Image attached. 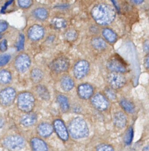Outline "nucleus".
I'll use <instances>...</instances> for the list:
<instances>
[{
    "instance_id": "f257e3e1",
    "label": "nucleus",
    "mask_w": 149,
    "mask_h": 151,
    "mask_svg": "<svg viewBox=\"0 0 149 151\" xmlns=\"http://www.w3.org/2000/svg\"><path fill=\"white\" fill-rule=\"evenodd\" d=\"M91 14L96 22L101 25L109 24L115 17L114 8L105 3L95 5L91 11Z\"/></svg>"
},
{
    "instance_id": "f03ea898",
    "label": "nucleus",
    "mask_w": 149,
    "mask_h": 151,
    "mask_svg": "<svg viewBox=\"0 0 149 151\" xmlns=\"http://www.w3.org/2000/svg\"><path fill=\"white\" fill-rule=\"evenodd\" d=\"M68 131L71 136L74 139L85 137L89 134V129L86 122L81 117L72 119L69 123Z\"/></svg>"
},
{
    "instance_id": "7ed1b4c3",
    "label": "nucleus",
    "mask_w": 149,
    "mask_h": 151,
    "mask_svg": "<svg viewBox=\"0 0 149 151\" xmlns=\"http://www.w3.org/2000/svg\"><path fill=\"white\" fill-rule=\"evenodd\" d=\"M18 108L25 113H30L35 106V98L32 93L23 91L18 94L17 98Z\"/></svg>"
},
{
    "instance_id": "20e7f679",
    "label": "nucleus",
    "mask_w": 149,
    "mask_h": 151,
    "mask_svg": "<svg viewBox=\"0 0 149 151\" xmlns=\"http://www.w3.org/2000/svg\"><path fill=\"white\" fill-rule=\"evenodd\" d=\"M3 145L10 150H18L25 146V140L21 136L14 134L7 137L3 141Z\"/></svg>"
},
{
    "instance_id": "39448f33",
    "label": "nucleus",
    "mask_w": 149,
    "mask_h": 151,
    "mask_svg": "<svg viewBox=\"0 0 149 151\" xmlns=\"http://www.w3.org/2000/svg\"><path fill=\"white\" fill-rule=\"evenodd\" d=\"M106 67L113 73H124L127 71V67L124 61L118 56H112L107 61Z\"/></svg>"
},
{
    "instance_id": "423d86ee",
    "label": "nucleus",
    "mask_w": 149,
    "mask_h": 151,
    "mask_svg": "<svg viewBox=\"0 0 149 151\" xmlns=\"http://www.w3.org/2000/svg\"><path fill=\"white\" fill-rule=\"evenodd\" d=\"M107 81L111 88L118 89L124 86L126 82V78L121 73L111 72L107 76Z\"/></svg>"
},
{
    "instance_id": "0eeeda50",
    "label": "nucleus",
    "mask_w": 149,
    "mask_h": 151,
    "mask_svg": "<svg viewBox=\"0 0 149 151\" xmlns=\"http://www.w3.org/2000/svg\"><path fill=\"white\" fill-rule=\"evenodd\" d=\"M91 103L94 108L99 111H105L109 106L108 98L100 93H98L92 97Z\"/></svg>"
},
{
    "instance_id": "6e6552de",
    "label": "nucleus",
    "mask_w": 149,
    "mask_h": 151,
    "mask_svg": "<svg viewBox=\"0 0 149 151\" xmlns=\"http://www.w3.org/2000/svg\"><path fill=\"white\" fill-rule=\"evenodd\" d=\"M50 67L53 72L61 73L68 70L69 67V61L65 57H59L52 61Z\"/></svg>"
},
{
    "instance_id": "1a4fd4ad",
    "label": "nucleus",
    "mask_w": 149,
    "mask_h": 151,
    "mask_svg": "<svg viewBox=\"0 0 149 151\" xmlns=\"http://www.w3.org/2000/svg\"><path fill=\"white\" fill-rule=\"evenodd\" d=\"M30 65V58L26 54H20L15 59L14 67L15 69L20 73H24L27 71Z\"/></svg>"
},
{
    "instance_id": "9d476101",
    "label": "nucleus",
    "mask_w": 149,
    "mask_h": 151,
    "mask_svg": "<svg viewBox=\"0 0 149 151\" xmlns=\"http://www.w3.org/2000/svg\"><path fill=\"white\" fill-rule=\"evenodd\" d=\"M89 70V64L85 60L77 61L73 67V74L75 78L81 79L85 77Z\"/></svg>"
},
{
    "instance_id": "9b49d317",
    "label": "nucleus",
    "mask_w": 149,
    "mask_h": 151,
    "mask_svg": "<svg viewBox=\"0 0 149 151\" xmlns=\"http://www.w3.org/2000/svg\"><path fill=\"white\" fill-rule=\"evenodd\" d=\"M16 96V91L14 88L8 87L2 89L0 93L1 103L4 106L11 104Z\"/></svg>"
},
{
    "instance_id": "f8f14e48",
    "label": "nucleus",
    "mask_w": 149,
    "mask_h": 151,
    "mask_svg": "<svg viewBox=\"0 0 149 151\" xmlns=\"http://www.w3.org/2000/svg\"><path fill=\"white\" fill-rule=\"evenodd\" d=\"M53 128L58 136L64 141L69 138V131L67 129L64 122L59 119H56L53 122Z\"/></svg>"
},
{
    "instance_id": "ddd939ff",
    "label": "nucleus",
    "mask_w": 149,
    "mask_h": 151,
    "mask_svg": "<svg viewBox=\"0 0 149 151\" xmlns=\"http://www.w3.org/2000/svg\"><path fill=\"white\" fill-rule=\"evenodd\" d=\"M44 35V28L38 24L31 26L27 31L28 38L32 41H38L41 40Z\"/></svg>"
},
{
    "instance_id": "4468645a",
    "label": "nucleus",
    "mask_w": 149,
    "mask_h": 151,
    "mask_svg": "<svg viewBox=\"0 0 149 151\" xmlns=\"http://www.w3.org/2000/svg\"><path fill=\"white\" fill-rule=\"evenodd\" d=\"M77 92L80 98L86 100L93 96L94 89L90 84L83 83L77 87Z\"/></svg>"
},
{
    "instance_id": "2eb2a0df",
    "label": "nucleus",
    "mask_w": 149,
    "mask_h": 151,
    "mask_svg": "<svg viewBox=\"0 0 149 151\" xmlns=\"http://www.w3.org/2000/svg\"><path fill=\"white\" fill-rule=\"evenodd\" d=\"M53 126L48 123H41L37 126V133L42 137H46L49 136L53 131Z\"/></svg>"
},
{
    "instance_id": "dca6fc26",
    "label": "nucleus",
    "mask_w": 149,
    "mask_h": 151,
    "mask_svg": "<svg viewBox=\"0 0 149 151\" xmlns=\"http://www.w3.org/2000/svg\"><path fill=\"white\" fill-rule=\"evenodd\" d=\"M31 146L33 151H48L46 143L38 137H34L31 140Z\"/></svg>"
},
{
    "instance_id": "f3484780",
    "label": "nucleus",
    "mask_w": 149,
    "mask_h": 151,
    "mask_svg": "<svg viewBox=\"0 0 149 151\" xmlns=\"http://www.w3.org/2000/svg\"><path fill=\"white\" fill-rule=\"evenodd\" d=\"M114 124L118 128H123L127 124V117L122 111H118L114 114L113 117Z\"/></svg>"
},
{
    "instance_id": "a211bd4d",
    "label": "nucleus",
    "mask_w": 149,
    "mask_h": 151,
    "mask_svg": "<svg viewBox=\"0 0 149 151\" xmlns=\"http://www.w3.org/2000/svg\"><path fill=\"white\" fill-rule=\"evenodd\" d=\"M37 120V116L33 113H27L23 115L20 119L21 123L24 126H30L33 125Z\"/></svg>"
},
{
    "instance_id": "6ab92c4d",
    "label": "nucleus",
    "mask_w": 149,
    "mask_h": 151,
    "mask_svg": "<svg viewBox=\"0 0 149 151\" xmlns=\"http://www.w3.org/2000/svg\"><path fill=\"white\" fill-rule=\"evenodd\" d=\"M74 83L72 78L68 75L63 76L60 79V86L64 91H69L74 87Z\"/></svg>"
},
{
    "instance_id": "aec40b11",
    "label": "nucleus",
    "mask_w": 149,
    "mask_h": 151,
    "mask_svg": "<svg viewBox=\"0 0 149 151\" xmlns=\"http://www.w3.org/2000/svg\"><path fill=\"white\" fill-rule=\"evenodd\" d=\"M102 34L105 39L109 43H114L117 40L116 34L109 28H103Z\"/></svg>"
},
{
    "instance_id": "412c9836",
    "label": "nucleus",
    "mask_w": 149,
    "mask_h": 151,
    "mask_svg": "<svg viewBox=\"0 0 149 151\" xmlns=\"http://www.w3.org/2000/svg\"><path fill=\"white\" fill-rule=\"evenodd\" d=\"M33 15L36 19L40 21H44L47 18L48 12L45 8L38 7L33 11Z\"/></svg>"
},
{
    "instance_id": "4be33fe9",
    "label": "nucleus",
    "mask_w": 149,
    "mask_h": 151,
    "mask_svg": "<svg viewBox=\"0 0 149 151\" xmlns=\"http://www.w3.org/2000/svg\"><path fill=\"white\" fill-rule=\"evenodd\" d=\"M91 44L92 47L98 51H102L106 48V43L105 41L98 37H93L91 40Z\"/></svg>"
},
{
    "instance_id": "5701e85b",
    "label": "nucleus",
    "mask_w": 149,
    "mask_h": 151,
    "mask_svg": "<svg viewBox=\"0 0 149 151\" xmlns=\"http://www.w3.org/2000/svg\"><path fill=\"white\" fill-rule=\"evenodd\" d=\"M35 91L37 95L44 100H48L50 99V93L46 86L44 85H38L35 87Z\"/></svg>"
},
{
    "instance_id": "b1692460",
    "label": "nucleus",
    "mask_w": 149,
    "mask_h": 151,
    "mask_svg": "<svg viewBox=\"0 0 149 151\" xmlns=\"http://www.w3.org/2000/svg\"><path fill=\"white\" fill-rule=\"evenodd\" d=\"M57 101L62 111L66 112L69 109V102L68 98L63 94H59L57 96Z\"/></svg>"
},
{
    "instance_id": "393cba45",
    "label": "nucleus",
    "mask_w": 149,
    "mask_h": 151,
    "mask_svg": "<svg viewBox=\"0 0 149 151\" xmlns=\"http://www.w3.org/2000/svg\"><path fill=\"white\" fill-rule=\"evenodd\" d=\"M43 78V73L40 69L38 68H34L31 70L30 72V78L33 82L38 83L42 80Z\"/></svg>"
},
{
    "instance_id": "a878e982",
    "label": "nucleus",
    "mask_w": 149,
    "mask_h": 151,
    "mask_svg": "<svg viewBox=\"0 0 149 151\" xmlns=\"http://www.w3.org/2000/svg\"><path fill=\"white\" fill-rule=\"evenodd\" d=\"M121 107L127 112L129 113H132L135 111L134 104L129 100L126 99H122L119 101Z\"/></svg>"
},
{
    "instance_id": "bb28decb",
    "label": "nucleus",
    "mask_w": 149,
    "mask_h": 151,
    "mask_svg": "<svg viewBox=\"0 0 149 151\" xmlns=\"http://www.w3.org/2000/svg\"><path fill=\"white\" fill-rule=\"evenodd\" d=\"M66 21L64 18L60 17L54 18L51 21V25L52 27L57 29L64 28L66 26Z\"/></svg>"
},
{
    "instance_id": "cd10ccee",
    "label": "nucleus",
    "mask_w": 149,
    "mask_h": 151,
    "mask_svg": "<svg viewBox=\"0 0 149 151\" xmlns=\"http://www.w3.org/2000/svg\"><path fill=\"white\" fill-rule=\"evenodd\" d=\"M12 79V76L11 73L5 69H2L0 73V80L1 82L3 84L9 83Z\"/></svg>"
},
{
    "instance_id": "c85d7f7f",
    "label": "nucleus",
    "mask_w": 149,
    "mask_h": 151,
    "mask_svg": "<svg viewBox=\"0 0 149 151\" xmlns=\"http://www.w3.org/2000/svg\"><path fill=\"white\" fill-rule=\"evenodd\" d=\"M134 136V130L132 127H129L127 130L125 132V133L124 134V142L127 145H130L131 143Z\"/></svg>"
},
{
    "instance_id": "c756f323",
    "label": "nucleus",
    "mask_w": 149,
    "mask_h": 151,
    "mask_svg": "<svg viewBox=\"0 0 149 151\" xmlns=\"http://www.w3.org/2000/svg\"><path fill=\"white\" fill-rule=\"evenodd\" d=\"M64 37L67 41H73L77 38V31L74 29H69L64 34Z\"/></svg>"
},
{
    "instance_id": "7c9ffc66",
    "label": "nucleus",
    "mask_w": 149,
    "mask_h": 151,
    "mask_svg": "<svg viewBox=\"0 0 149 151\" xmlns=\"http://www.w3.org/2000/svg\"><path fill=\"white\" fill-rule=\"evenodd\" d=\"M24 41H25L24 35L22 33H21L18 35V37L16 42V47L18 51H20L24 48Z\"/></svg>"
},
{
    "instance_id": "2f4dec72",
    "label": "nucleus",
    "mask_w": 149,
    "mask_h": 151,
    "mask_svg": "<svg viewBox=\"0 0 149 151\" xmlns=\"http://www.w3.org/2000/svg\"><path fill=\"white\" fill-rule=\"evenodd\" d=\"M96 151H114V149L111 145L102 143L96 146Z\"/></svg>"
},
{
    "instance_id": "473e14b6",
    "label": "nucleus",
    "mask_w": 149,
    "mask_h": 151,
    "mask_svg": "<svg viewBox=\"0 0 149 151\" xmlns=\"http://www.w3.org/2000/svg\"><path fill=\"white\" fill-rule=\"evenodd\" d=\"M114 89L112 88H106L105 90V93L106 94V97L108 99L115 100L116 99V94L114 91Z\"/></svg>"
},
{
    "instance_id": "72a5a7b5",
    "label": "nucleus",
    "mask_w": 149,
    "mask_h": 151,
    "mask_svg": "<svg viewBox=\"0 0 149 151\" xmlns=\"http://www.w3.org/2000/svg\"><path fill=\"white\" fill-rule=\"evenodd\" d=\"M11 59V55L8 54V53H4L2 54L1 55V58H0V64L1 66H4V65L7 64L9 61Z\"/></svg>"
},
{
    "instance_id": "f704fd0d",
    "label": "nucleus",
    "mask_w": 149,
    "mask_h": 151,
    "mask_svg": "<svg viewBox=\"0 0 149 151\" xmlns=\"http://www.w3.org/2000/svg\"><path fill=\"white\" fill-rule=\"evenodd\" d=\"M33 1L31 0H19L18 1V4L19 6L21 8H27L30 7L32 4H33Z\"/></svg>"
},
{
    "instance_id": "c9c22d12",
    "label": "nucleus",
    "mask_w": 149,
    "mask_h": 151,
    "mask_svg": "<svg viewBox=\"0 0 149 151\" xmlns=\"http://www.w3.org/2000/svg\"><path fill=\"white\" fill-rule=\"evenodd\" d=\"M142 48H143V51H144V52H146V53L149 52V39L145 40L144 42L143 45H142Z\"/></svg>"
},
{
    "instance_id": "e433bc0d",
    "label": "nucleus",
    "mask_w": 149,
    "mask_h": 151,
    "mask_svg": "<svg viewBox=\"0 0 149 151\" xmlns=\"http://www.w3.org/2000/svg\"><path fill=\"white\" fill-rule=\"evenodd\" d=\"M7 49V41L5 39H4L1 41V50L4 52L6 51Z\"/></svg>"
},
{
    "instance_id": "4c0bfd02",
    "label": "nucleus",
    "mask_w": 149,
    "mask_h": 151,
    "mask_svg": "<svg viewBox=\"0 0 149 151\" xmlns=\"http://www.w3.org/2000/svg\"><path fill=\"white\" fill-rule=\"evenodd\" d=\"M7 28H8V24L4 21H1V25H0L1 32H2L5 30H6L7 29Z\"/></svg>"
},
{
    "instance_id": "58836bf2",
    "label": "nucleus",
    "mask_w": 149,
    "mask_h": 151,
    "mask_svg": "<svg viewBox=\"0 0 149 151\" xmlns=\"http://www.w3.org/2000/svg\"><path fill=\"white\" fill-rule=\"evenodd\" d=\"M144 66L149 70V54H148L144 60Z\"/></svg>"
},
{
    "instance_id": "ea45409f",
    "label": "nucleus",
    "mask_w": 149,
    "mask_h": 151,
    "mask_svg": "<svg viewBox=\"0 0 149 151\" xmlns=\"http://www.w3.org/2000/svg\"><path fill=\"white\" fill-rule=\"evenodd\" d=\"M142 151H149V144L145 146L143 149H142Z\"/></svg>"
},
{
    "instance_id": "a19ab883",
    "label": "nucleus",
    "mask_w": 149,
    "mask_h": 151,
    "mask_svg": "<svg viewBox=\"0 0 149 151\" xmlns=\"http://www.w3.org/2000/svg\"><path fill=\"white\" fill-rule=\"evenodd\" d=\"M132 2H134V4H141L143 2V1H137V0H135V1H132Z\"/></svg>"
}]
</instances>
